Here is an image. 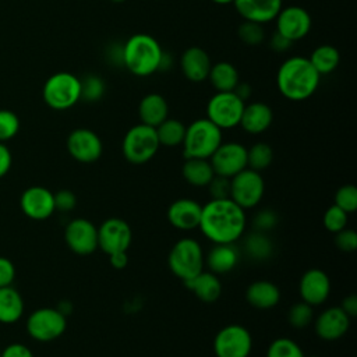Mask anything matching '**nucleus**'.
Segmentation results:
<instances>
[{
	"mask_svg": "<svg viewBox=\"0 0 357 357\" xmlns=\"http://www.w3.org/2000/svg\"><path fill=\"white\" fill-rule=\"evenodd\" d=\"M335 234V244L340 251L353 252L357 248V233L353 229L344 227Z\"/></svg>",
	"mask_w": 357,
	"mask_h": 357,
	"instance_id": "nucleus-43",
	"label": "nucleus"
},
{
	"mask_svg": "<svg viewBox=\"0 0 357 357\" xmlns=\"http://www.w3.org/2000/svg\"><path fill=\"white\" fill-rule=\"evenodd\" d=\"M167 265L176 278L187 282L204 271L205 255L202 245L191 237L177 240L169 251Z\"/></svg>",
	"mask_w": 357,
	"mask_h": 357,
	"instance_id": "nucleus-5",
	"label": "nucleus"
},
{
	"mask_svg": "<svg viewBox=\"0 0 357 357\" xmlns=\"http://www.w3.org/2000/svg\"><path fill=\"white\" fill-rule=\"evenodd\" d=\"M110 1H113V3H123V1H126V0H110Z\"/></svg>",
	"mask_w": 357,
	"mask_h": 357,
	"instance_id": "nucleus-54",
	"label": "nucleus"
},
{
	"mask_svg": "<svg viewBox=\"0 0 357 357\" xmlns=\"http://www.w3.org/2000/svg\"><path fill=\"white\" fill-rule=\"evenodd\" d=\"M234 92H236V95L237 96H240L244 102L250 98V95H251V86L248 85V84H237V86L234 88Z\"/></svg>",
	"mask_w": 357,
	"mask_h": 357,
	"instance_id": "nucleus-52",
	"label": "nucleus"
},
{
	"mask_svg": "<svg viewBox=\"0 0 357 357\" xmlns=\"http://www.w3.org/2000/svg\"><path fill=\"white\" fill-rule=\"evenodd\" d=\"M131 241V227L120 218H109L98 227V248H100L106 255L127 251Z\"/></svg>",
	"mask_w": 357,
	"mask_h": 357,
	"instance_id": "nucleus-13",
	"label": "nucleus"
},
{
	"mask_svg": "<svg viewBox=\"0 0 357 357\" xmlns=\"http://www.w3.org/2000/svg\"><path fill=\"white\" fill-rule=\"evenodd\" d=\"M233 4L244 21L262 25L273 21L283 7L282 0H234Z\"/></svg>",
	"mask_w": 357,
	"mask_h": 357,
	"instance_id": "nucleus-21",
	"label": "nucleus"
},
{
	"mask_svg": "<svg viewBox=\"0 0 357 357\" xmlns=\"http://www.w3.org/2000/svg\"><path fill=\"white\" fill-rule=\"evenodd\" d=\"M265 192V181L259 172L245 167L230 178V199L244 211L255 208Z\"/></svg>",
	"mask_w": 357,
	"mask_h": 357,
	"instance_id": "nucleus-10",
	"label": "nucleus"
},
{
	"mask_svg": "<svg viewBox=\"0 0 357 357\" xmlns=\"http://www.w3.org/2000/svg\"><path fill=\"white\" fill-rule=\"evenodd\" d=\"M208 81L216 92H230L234 91L240 82V77L234 64L229 61H218L211 66Z\"/></svg>",
	"mask_w": 357,
	"mask_h": 357,
	"instance_id": "nucleus-29",
	"label": "nucleus"
},
{
	"mask_svg": "<svg viewBox=\"0 0 357 357\" xmlns=\"http://www.w3.org/2000/svg\"><path fill=\"white\" fill-rule=\"evenodd\" d=\"M160 144L156 130L146 124L132 126L123 138L121 151L124 158L132 165H144L149 162L159 151Z\"/></svg>",
	"mask_w": 357,
	"mask_h": 357,
	"instance_id": "nucleus-7",
	"label": "nucleus"
},
{
	"mask_svg": "<svg viewBox=\"0 0 357 357\" xmlns=\"http://www.w3.org/2000/svg\"><path fill=\"white\" fill-rule=\"evenodd\" d=\"M212 3H216V4H220V6H226V4H233L234 0H211Z\"/></svg>",
	"mask_w": 357,
	"mask_h": 357,
	"instance_id": "nucleus-53",
	"label": "nucleus"
},
{
	"mask_svg": "<svg viewBox=\"0 0 357 357\" xmlns=\"http://www.w3.org/2000/svg\"><path fill=\"white\" fill-rule=\"evenodd\" d=\"M245 211L230 198L202 205L198 229L213 244H234L245 231Z\"/></svg>",
	"mask_w": 357,
	"mask_h": 357,
	"instance_id": "nucleus-1",
	"label": "nucleus"
},
{
	"mask_svg": "<svg viewBox=\"0 0 357 357\" xmlns=\"http://www.w3.org/2000/svg\"><path fill=\"white\" fill-rule=\"evenodd\" d=\"M340 308L350 317H356L357 315V297L356 294H349L342 300Z\"/></svg>",
	"mask_w": 357,
	"mask_h": 357,
	"instance_id": "nucleus-50",
	"label": "nucleus"
},
{
	"mask_svg": "<svg viewBox=\"0 0 357 357\" xmlns=\"http://www.w3.org/2000/svg\"><path fill=\"white\" fill-rule=\"evenodd\" d=\"M20 206L24 215L32 220H45L56 211L53 192L42 185L26 188L21 194Z\"/></svg>",
	"mask_w": 357,
	"mask_h": 357,
	"instance_id": "nucleus-17",
	"label": "nucleus"
},
{
	"mask_svg": "<svg viewBox=\"0 0 357 357\" xmlns=\"http://www.w3.org/2000/svg\"><path fill=\"white\" fill-rule=\"evenodd\" d=\"M24 314V300L13 286L0 287V324H15Z\"/></svg>",
	"mask_w": 357,
	"mask_h": 357,
	"instance_id": "nucleus-28",
	"label": "nucleus"
},
{
	"mask_svg": "<svg viewBox=\"0 0 357 357\" xmlns=\"http://www.w3.org/2000/svg\"><path fill=\"white\" fill-rule=\"evenodd\" d=\"M0 356H1V350H0Z\"/></svg>",
	"mask_w": 357,
	"mask_h": 357,
	"instance_id": "nucleus-56",
	"label": "nucleus"
},
{
	"mask_svg": "<svg viewBox=\"0 0 357 357\" xmlns=\"http://www.w3.org/2000/svg\"><path fill=\"white\" fill-rule=\"evenodd\" d=\"M265 357H305L303 349L290 337H278L271 342Z\"/></svg>",
	"mask_w": 357,
	"mask_h": 357,
	"instance_id": "nucleus-35",
	"label": "nucleus"
},
{
	"mask_svg": "<svg viewBox=\"0 0 357 357\" xmlns=\"http://www.w3.org/2000/svg\"><path fill=\"white\" fill-rule=\"evenodd\" d=\"M67 329V318L57 308L42 307L29 314L26 319L28 335L42 343L60 337Z\"/></svg>",
	"mask_w": 357,
	"mask_h": 357,
	"instance_id": "nucleus-9",
	"label": "nucleus"
},
{
	"mask_svg": "<svg viewBox=\"0 0 357 357\" xmlns=\"http://www.w3.org/2000/svg\"><path fill=\"white\" fill-rule=\"evenodd\" d=\"M212 61L209 54L198 47L190 46L180 56V68L183 75L191 82H202L208 79Z\"/></svg>",
	"mask_w": 357,
	"mask_h": 357,
	"instance_id": "nucleus-22",
	"label": "nucleus"
},
{
	"mask_svg": "<svg viewBox=\"0 0 357 357\" xmlns=\"http://www.w3.org/2000/svg\"><path fill=\"white\" fill-rule=\"evenodd\" d=\"M273 160V151L266 142H255L247 149V167L261 172L271 166Z\"/></svg>",
	"mask_w": 357,
	"mask_h": 357,
	"instance_id": "nucleus-34",
	"label": "nucleus"
},
{
	"mask_svg": "<svg viewBox=\"0 0 357 357\" xmlns=\"http://www.w3.org/2000/svg\"><path fill=\"white\" fill-rule=\"evenodd\" d=\"M209 162L216 176L231 178L247 167V148L240 142H222Z\"/></svg>",
	"mask_w": 357,
	"mask_h": 357,
	"instance_id": "nucleus-12",
	"label": "nucleus"
},
{
	"mask_svg": "<svg viewBox=\"0 0 357 357\" xmlns=\"http://www.w3.org/2000/svg\"><path fill=\"white\" fill-rule=\"evenodd\" d=\"M202 205L190 198H180L172 202L167 208L169 223L183 231L194 230L199 225Z\"/></svg>",
	"mask_w": 357,
	"mask_h": 357,
	"instance_id": "nucleus-20",
	"label": "nucleus"
},
{
	"mask_svg": "<svg viewBox=\"0 0 357 357\" xmlns=\"http://www.w3.org/2000/svg\"><path fill=\"white\" fill-rule=\"evenodd\" d=\"M206 187L209 190L212 199L230 198V178L215 174V177L211 180V183Z\"/></svg>",
	"mask_w": 357,
	"mask_h": 357,
	"instance_id": "nucleus-44",
	"label": "nucleus"
},
{
	"mask_svg": "<svg viewBox=\"0 0 357 357\" xmlns=\"http://www.w3.org/2000/svg\"><path fill=\"white\" fill-rule=\"evenodd\" d=\"M138 116L142 124L158 127L163 120L169 117V105L165 96L156 92L142 96L138 105Z\"/></svg>",
	"mask_w": 357,
	"mask_h": 357,
	"instance_id": "nucleus-25",
	"label": "nucleus"
},
{
	"mask_svg": "<svg viewBox=\"0 0 357 357\" xmlns=\"http://www.w3.org/2000/svg\"><path fill=\"white\" fill-rule=\"evenodd\" d=\"M20 130V119L11 112L1 109L0 110V142H6L17 135Z\"/></svg>",
	"mask_w": 357,
	"mask_h": 357,
	"instance_id": "nucleus-41",
	"label": "nucleus"
},
{
	"mask_svg": "<svg viewBox=\"0 0 357 357\" xmlns=\"http://www.w3.org/2000/svg\"><path fill=\"white\" fill-rule=\"evenodd\" d=\"M184 283L185 287L190 289L197 296V298L204 303H213L222 294V282L219 276L211 271H202Z\"/></svg>",
	"mask_w": 357,
	"mask_h": 357,
	"instance_id": "nucleus-27",
	"label": "nucleus"
},
{
	"mask_svg": "<svg viewBox=\"0 0 357 357\" xmlns=\"http://www.w3.org/2000/svg\"><path fill=\"white\" fill-rule=\"evenodd\" d=\"M67 151L73 159L81 163L96 162L103 152L100 137L89 128H75L67 137Z\"/></svg>",
	"mask_w": 357,
	"mask_h": 357,
	"instance_id": "nucleus-16",
	"label": "nucleus"
},
{
	"mask_svg": "<svg viewBox=\"0 0 357 357\" xmlns=\"http://www.w3.org/2000/svg\"><path fill=\"white\" fill-rule=\"evenodd\" d=\"M273 121V112L271 106H268L264 102H251L244 106L241 119H240V127L251 134L257 135L264 131H266Z\"/></svg>",
	"mask_w": 357,
	"mask_h": 357,
	"instance_id": "nucleus-23",
	"label": "nucleus"
},
{
	"mask_svg": "<svg viewBox=\"0 0 357 357\" xmlns=\"http://www.w3.org/2000/svg\"><path fill=\"white\" fill-rule=\"evenodd\" d=\"M298 293L301 301L311 307L324 304L331 294V279L325 271L311 268L305 271L298 282Z\"/></svg>",
	"mask_w": 357,
	"mask_h": 357,
	"instance_id": "nucleus-18",
	"label": "nucleus"
},
{
	"mask_svg": "<svg viewBox=\"0 0 357 357\" xmlns=\"http://www.w3.org/2000/svg\"><path fill=\"white\" fill-rule=\"evenodd\" d=\"M245 102L230 92H216L206 103V119L211 120L220 130L234 128L240 124Z\"/></svg>",
	"mask_w": 357,
	"mask_h": 357,
	"instance_id": "nucleus-8",
	"label": "nucleus"
},
{
	"mask_svg": "<svg viewBox=\"0 0 357 357\" xmlns=\"http://www.w3.org/2000/svg\"><path fill=\"white\" fill-rule=\"evenodd\" d=\"M311 357H318V356H311Z\"/></svg>",
	"mask_w": 357,
	"mask_h": 357,
	"instance_id": "nucleus-55",
	"label": "nucleus"
},
{
	"mask_svg": "<svg viewBox=\"0 0 357 357\" xmlns=\"http://www.w3.org/2000/svg\"><path fill=\"white\" fill-rule=\"evenodd\" d=\"M293 42H290L289 39H286L284 36H282L279 32H275L271 38V47L275 50V52H286L290 46H291Z\"/></svg>",
	"mask_w": 357,
	"mask_h": 357,
	"instance_id": "nucleus-49",
	"label": "nucleus"
},
{
	"mask_svg": "<svg viewBox=\"0 0 357 357\" xmlns=\"http://www.w3.org/2000/svg\"><path fill=\"white\" fill-rule=\"evenodd\" d=\"M321 75L308 57L291 56L286 59L276 73V85L283 98L301 102L312 96L319 85Z\"/></svg>",
	"mask_w": 357,
	"mask_h": 357,
	"instance_id": "nucleus-2",
	"label": "nucleus"
},
{
	"mask_svg": "<svg viewBox=\"0 0 357 357\" xmlns=\"http://www.w3.org/2000/svg\"><path fill=\"white\" fill-rule=\"evenodd\" d=\"M110 265L116 269H123L127 266L128 264V257H127V251H120V252H114L107 255Z\"/></svg>",
	"mask_w": 357,
	"mask_h": 357,
	"instance_id": "nucleus-51",
	"label": "nucleus"
},
{
	"mask_svg": "<svg viewBox=\"0 0 357 357\" xmlns=\"http://www.w3.org/2000/svg\"><path fill=\"white\" fill-rule=\"evenodd\" d=\"M314 319V310L310 304L304 301H298L293 304L287 312L289 324L296 329L307 328Z\"/></svg>",
	"mask_w": 357,
	"mask_h": 357,
	"instance_id": "nucleus-36",
	"label": "nucleus"
},
{
	"mask_svg": "<svg viewBox=\"0 0 357 357\" xmlns=\"http://www.w3.org/2000/svg\"><path fill=\"white\" fill-rule=\"evenodd\" d=\"M245 298L257 310H271L280 301V290L273 282L255 280L247 287Z\"/></svg>",
	"mask_w": 357,
	"mask_h": 357,
	"instance_id": "nucleus-26",
	"label": "nucleus"
},
{
	"mask_svg": "<svg viewBox=\"0 0 357 357\" xmlns=\"http://www.w3.org/2000/svg\"><path fill=\"white\" fill-rule=\"evenodd\" d=\"M67 247L78 255H89L98 248V227L85 218H77L64 229Z\"/></svg>",
	"mask_w": 357,
	"mask_h": 357,
	"instance_id": "nucleus-15",
	"label": "nucleus"
},
{
	"mask_svg": "<svg viewBox=\"0 0 357 357\" xmlns=\"http://www.w3.org/2000/svg\"><path fill=\"white\" fill-rule=\"evenodd\" d=\"M14 279H15L14 264L6 257H0V287L11 286Z\"/></svg>",
	"mask_w": 357,
	"mask_h": 357,
	"instance_id": "nucleus-46",
	"label": "nucleus"
},
{
	"mask_svg": "<svg viewBox=\"0 0 357 357\" xmlns=\"http://www.w3.org/2000/svg\"><path fill=\"white\" fill-rule=\"evenodd\" d=\"M335 205L347 213L357 209V188L353 184H344L335 194Z\"/></svg>",
	"mask_w": 357,
	"mask_h": 357,
	"instance_id": "nucleus-40",
	"label": "nucleus"
},
{
	"mask_svg": "<svg viewBox=\"0 0 357 357\" xmlns=\"http://www.w3.org/2000/svg\"><path fill=\"white\" fill-rule=\"evenodd\" d=\"M350 319L351 318L340 307H329L315 318V333L319 339L326 342L337 340L349 331Z\"/></svg>",
	"mask_w": 357,
	"mask_h": 357,
	"instance_id": "nucleus-19",
	"label": "nucleus"
},
{
	"mask_svg": "<svg viewBox=\"0 0 357 357\" xmlns=\"http://www.w3.org/2000/svg\"><path fill=\"white\" fill-rule=\"evenodd\" d=\"M240 259L234 244H213L205 255V265L215 275H223L233 271Z\"/></svg>",
	"mask_w": 357,
	"mask_h": 357,
	"instance_id": "nucleus-24",
	"label": "nucleus"
},
{
	"mask_svg": "<svg viewBox=\"0 0 357 357\" xmlns=\"http://www.w3.org/2000/svg\"><path fill=\"white\" fill-rule=\"evenodd\" d=\"M45 103L54 110H67L81 100V78L60 71L52 74L42 89Z\"/></svg>",
	"mask_w": 357,
	"mask_h": 357,
	"instance_id": "nucleus-6",
	"label": "nucleus"
},
{
	"mask_svg": "<svg viewBox=\"0 0 357 357\" xmlns=\"http://www.w3.org/2000/svg\"><path fill=\"white\" fill-rule=\"evenodd\" d=\"M155 130H156V135L160 146L174 148L183 144L185 126L180 120L167 117L158 127H155Z\"/></svg>",
	"mask_w": 357,
	"mask_h": 357,
	"instance_id": "nucleus-33",
	"label": "nucleus"
},
{
	"mask_svg": "<svg viewBox=\"0 0 357 357\" xmlns=\"http://www.w3.org/2000/svg\"><path fill=\"white\" fill-rule=\"evenodd\" d=\"M105 93V82L96 74H89L81 79V100L96 102Z\"/></svg>",
	"mask_w": 357,
	"mask_h": 357,
	"instance_id": "nucleus-38",
	"label": "nucleus"
},
{
	"mask_svg": "<svg viewBox=\"0 0 357 357\" xmlns=\"http://www.w3.org/2000/svg\"><path fill=\"white\" fill-rule=\"evenodd\" d=\"M53 197H54V208H56V211L70 212L77 205V197L70 190H60L56 194H53Z\"/></svg>",
	"mask_w": 357,
	"mask_h": 357,
	"instance_id": "nucleus-45",
	"label": "nucleus"
},
{
	"mask_svg": "<svg viewBox=\"0 0 357 357\" xmlns=\"http://www.w3.org/2000/svg\"><path fill=\"white\" fill-rule=\"evenodd\" d=\"M273 21L276 22V32L290 42L305 38L312 26L310 13L300 6L282 7Z\"/></svg>",
	"mask_w": 357,
	"mask_h": 357,
	"instance_id": "nucleus-14",
	"label": "nucleus"
},
{
	"mask_svg": "<svg viewBox=\"0 0 357 357\" xmlns=\"http://www.w3.org/2000/svg\"><path fill=\"white\" fill-rule=\"evenodd\" d=\"M308 60L319 75H326L337 68L340 54L339 50L332 45H319L311 52Z\"/></svg>",
	"mask_w": 357,
	"mask_h": 357,
	"instance_id": "nucleus-31",
	"label": "nucleus"
},
{
	"mask_svg": "<svg viewBox=\"0 0 357 357\" xmlns=\"http://www.w3.org/2000/svg\"><path fill=\"white\" fill-rule=\"evenodd\" d=\"M223 142L222 130L206 117L197 119L185 127L183 139V155L188 158L209 159Z\"/></svg>",
	"mask_w": 357,
	"mask_h": 357,
	"instance_id": "nucleus-4",
	"label": "nucleus"
},
{
	"mask_svg": "<svg viewBox=\"0 0 357 357\" xmlns=\"http://www.w3.org/2000/svg\"><path fill=\"white\" fill-rule=\"evenodd\" d=\"M252 336L250 331L238 324H230L219 329L213 339L216 357H250Z\"/></svg>",
	"mask_w": 357,
	"mask_h": 357,
	"instance_id": "nucleus-11",
	"label": "nucleus"
},
{
	"mask_svg": "<svg viewBox=\"0 0 357 357\" xmlns=\"http://www.w3.org/2000/svg\"><path fill=\"white\" fill-rule=\"evenodd\" d=\"M237 35L240 40L247 46H258L265 40V29L262 24L252 21L241 22L237 29Z\"/></svg>",
	"mask_w": 357,
	"mask_h": 357,
	"instance_id": "nucleus-37",
	"label": "nucleus"
},
{
	"mask_svg": "<svg viewBox=\"0 0 357 357\" xmlns=\"http://www.w3.org/2000/svg\"><path fill=\"white\" fill-rule=\"evenodd\" d=\"M349 213L336 206L335 204L331 205L324 213V226L331 233H337L347 226Z\"/></svg>",
	"mask_w": 357,
	"mask_h": 357,
	"instance_id": "nucleus-39",
	"label": "nucleus"
},
{
	"mask_svg": "<svg viewBox=\"0 0 357 357\" xmlns=\"http://www.w3.org/2000/svg\"><path fill=\"white\" fill-rule=\"evenodd\" d=\"M13 156L4 142H0V178L4 177L11 167Z\"/></svg>",
	"mask_w": 357,
	"mask_h": 357,
	"instance_id": "nucleus-48",
	"label": "nucleus"
},
{
	"mask_svg": "<svg viewBox=\"0 0 357 357\" xmlns=\"http://www.w3.org/2000/svg\"><path fill=\"white\" fill-rule=\"evenodd\" d=\"M279 223V216L272 209H261L252 218V229L257 231L268 233L276 227Z\"/></svg>",
	"mask_w": 357,
	"mask_h": 357,
	"instance_id": "nucleus-42",
	"label": "nucleus"
},
{
	"mask_svg": "<svg viewBox=\"0 0 357 357\" xmlns=\"http://www.w3.org/2000/svg\"><path fill=\"white\" fill-rule=\"evenodd\" d=\"M0 357H35L31 349L22 343H11L1 350Z\"/></svg>",
	"mask_w": 357,
	"mask_h": 357,
	"instance_id": "nucleus-47",
	"label": "nucleus"
},
{
	"mask_svg": "<svg viewBox=\"0 0 357 357\" xmlns=\"http://www.w3.org/2000/svg\"><path fill=\"white\" fill-rule=\"evenodd\" d=\"M163 49L149 33H134L121 46L123 66L137 77H148L159 71Z\"/></svg>",
	"mask_w": 357,
	"mask_h": 357,
	"instance_id": "nucleus-3",
	"label": "nucleus"
},
{
	"mask_svg": "<svg viewBox=\"0 0 357 357\" xmlns=\"http://www.w3.org/2000/svg\"><path fill=\"white\" fill-rule=\"evenodd\" d=\"M184 180L192 187H206L215 177L209 159L188 158L181 169Z\"/></svg>",
	"mask_w": 357,
	"mask_h": 357,
	"instance_id": "nucleus-30",
	"label": "nucleus"
},
{
	"mask_svg": "<svg viewBox=\"0 0 357 357\" xmlns=\"http://www.w3.org/2000/svg\"><path fill=\"white\" fill-rule=\"evenodd\" d=\"M244 251L254 261H265L273 252V243L266 233L252 230L244 240Z\"/></svg>",
	"mask_w": 357,
	"mask_h": 357,
	"instance_id": "nucleus-32",
	"label": "nucleus"
}]
</instances>
